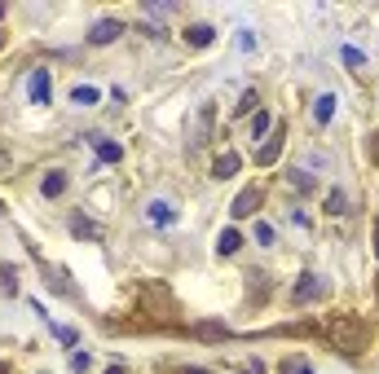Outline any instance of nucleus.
Returning <instances> with one entry per match:
<instances>
[{"mask_svg": "<svg viewBox=\"0 0 379 374\" xmlns=\"http://www.w3.org/2000/svg\"><path fill=\"white\" fill-rule=\"evenodd\" d=\"M198 335H203V339H221V335H230V330L216 326V321H203V326H198Z\"/></svg>", "mask_w": 379, "mask_h": 374, "instance_id": "obj_23", "label": "nucleus"}, {"mask_svg": "<svg viewBox=\"0 0 379 374\" xmlns=\"http://www.w3.org/2000/svg\"><path fill=\"white\" fill-rule=\"evenodd\" d=\"M89 366H93V353H84V348H80V353L71 357V370H75V374H84Z\"/></svg>", "mask_w": 379, "mask_h": 374, "instance_id": "obj_21", "label": "nucleus"}, {"mask_svg": "<svg viewBox=\"0 0 379 374\" xmlns=\"http://www.w3.org/2000/svg\"><path fill=\"white\" fill-rule=\"evenodd\" d=\"M185 374H207V370H185Z\"/></svg>", "mask_w": 379, "mask_h": 374, "instance_id": "obj_28", "label": "nucleus"}, {"mask_svg": "<svg viewBox=\"0 0 379 374\" xmlns=\"http://www.w3.org/2000/svg\"><path fill=\"white\" fill-rule=\"evenodd\" d=\"M146 216H150L155 225H172V221H176V212H172V203H168V198H155V203L146 207Z\"/></svg>", "mask_w": 379, "mask_h": 374, "instance_id": "obj_11", "label": "nucleus"}, {"mask_svg": "<svg viewBox=\"0 0 379 374\" xmlns=\"http://www.w3.org/2000/svg\"><path fill=\"white\" fill-rule=\"evenodd\" d=\"M331 291V282H322L317 273H300V282L291 286V304H313V299H322Z\"/></svg>", "mask_w": 379, "mask_h": 374, "instance_id": "obj_3", "label": "nucleus"}, {"mask_svg": "<svg viewBox=\"0 0 379 374\" xmlns=\"http://www.w3.org/2000/svg\"><path fill=\"white\" fill-rule=\"evenodd\" d=\"M239 167H243V159H239L234 150H225L221 159L212 163V176H221V180H225V176H234V172H239Z\"/></svg>", "mask_w": 379, "mask_h": 374, "instance_id": "obj_10", "label": "nucleus"}, {"mask_svg": "<svg viewBox=\"0 0 379 374\" xmlns=\"http://www.w3.org/2000/svg\"><path fill=\"white\" fill-rule=\"evenodd\" d=\"M0 18H5V5H0Z\"/></svg>", "mask_w": 379, "mask_h": 374, "instance_id": "obj_31", "label": "nucleus"}, {"mask_svg": "<svg viewBox=\"0 0 379 374\" xmlns=\"http://www.w3.org/2000/svg\"><path fill=\"white\" fill-rule=\"evenodd\" d=\"M260 198H265V189L260 185H247L239 198H234V207H230V216L234 221H247V216H256V207H260Z\"/></svg>", "mask_w": 379, "mask_h": 374, "instance_id": "obj_4", "label": "nucleus"}, {"mask_svg": "<svg viewBox=\"0 0 379 374\" xmlns=\"http://www.w3.org/2000/svg\"><path fill=\"white\" fill-rule=\"evenodd\" d=\"M62 189H66V172H62V167L44 172V180H40V194H44V198H57Z\"/></svg>", "mask_w": 379, "mask_h": 374, "instance_id": "obj_9", "label": "nucleus"}, {"mask_svg": "<svg viewBox=\"0 0 379 374\" xmlns=\"http://www.w3.org/2000/svg\"><path fill=\"white\" fill-rule=\"evenodd\" d=\"M322 339L335 348V353L358 357L362 344H366V326H362V317H353V312H340V317H326L322 321Z\"/></svg>", "mask_w": 379, "mask_h": 374, "instance_id": "obj_1", "label": "nucleus"}, {"mask_svg": "<svg viewBox=\"0 0 379 374\" xmlns=\"http://www.w3.org/2000/svg\"><path fill=\"white\" fill-rule=\"evenodd\" d=\"M282 141H287V128H274V132L265 137V146H256V163H260V167L278 163V154H282Z\"/></svg>", "mask_w": 379, "mask_h": 374, "instance_id": "obj_6", "label": "nucleus"}, {"mask_svg": "<svg viewBox=\"0 0 379 374\" xmlns=\"http://www.w3.org/2000/svg\"><path fill=\"white\" fill-rule=\"evenodd\" d=\"M287 185H291V189H300V194H309V189H313V176H309V172H300V167H291V172H287Z\"/></svg>", "mask_w": 379, "mask_h": 374, "instance_id": "obj_16", "label": "nucleus"}, {"mask_svg": "<svg viewBox=\"0 0 379 374\" xmlns=\"http://www.w3.org/2000/svg\"><path fill=\"white\" fill-rule=\"evenodd\" d=\"M212 40H216V31H212L207 22H190V27H185V44H190V49H207Z\"/></svg>", "mask_w": 379, "mask_h": 374, "instance_id": "obj_8", "label": "nucleus"}, {"mask_svg": "<svg viewBox=\"0 0 379 374\" xmlns=\"http://www.w3.org/2000/svg\"><path fill=\"white\" fill-rule=\"evenodd\" d=\"M269 128H274V119H269L265 111H260V115L252 119V137H256V141H265V137H269Z\"/></svg>", "mask_w": 379, "mask_h": 374, "instance_id": "obj_18", "label": "nucleus"}, {"mask_svg": "<svg viewBox=\"0 0 379 374\" xmlns=\"http://www.w3.org/2000/svg\"><path fill=\"white\" fill-rule=\"evenodd\" d=\"M300 374H309V370H304V366H300Z\"/></svg>", "mask_w": 379, "mask_h": 374, "instance_id": "obj_32", "label": "nucleus"}, {"mask_svg": "<svg viewBox=\"0 0 379 374\" xmlns=\"http://www.w3.org/2000/svg\"><path fill=\"white\" fill-rule=\"evenodd\" d=\"M375 256H379V221H375Z\"/></svg>", "mask_w": 379, "mask_h": 374, "instance_id": "obj_26", "label": "nucleus"}, {"mask_svg": "<svg viewBox=\"0 0 379 374\" xmlns=\"http://www.w3.org/2000/svg\"><path fill=\"white\" fill-rule=\"evenodd\" d=\"M98 97H102V93L93 88V84H75V88H71V102H75V106H98Z\"/></svg>", "mask_w": 379, "mask_h": 374, "instance_id": "obj_12", "label": "nucleus"}, {"mask_svg": "<svg viewBox=\"0 0 379 374\" xmlns=\"http://www.w3.org/2000/svg\"><path fill=\"white\" fill-rule=\"evenodd\" d=\"M106 374H124V370H120V366H111V370H106Z\"/></svg>", "mask_w": 379, "mask_h": 374, "instance_id": "obj_27", "label": "nucleus"}, {"mask_svg": "<svg viewBox=\"0 0 379 374\" xmlns=\"http://www.w3.org/2000/svg\"><path fill=\"white\" fill-rule=\"evenodd\" d=\"M371 163L379 167V132H375V141H371Z\"/></svg>", "mask_w": 379, "mask_h": 374, "instance_id": "obj_25", "label": "nucleus"}, {"mask_svg": "<svg viewBox=\"0 0 379 374\" xmlns=\"http://www.w3.org/2000/svg\"><path fill=\"white\" fill-rule=\"evenodd\" d=\"M212 124H216V111H212V106H198V115L190 119V128H185V146L190 150H203L212 141Z\"/></svg>", "mask_w": 379, "mask_h": 374, "instance_id": "obj_2", "label": "nucleus"}, {"mask_svg": "<svg viewBox=\"0 0 379 374\" xmlns=\"http://www.w3.org/2000/svg\"><path fill=\"white\" fill-rule=\"evenodd\" d=\"M27 93H31L35 106H49V102H53V80H49V71H31Z\"/></svg>", "mask_w": 379, "mask_h": 374, "instance_id": "obj_7", "label": "nucleus"}, {"mask_svg": "<svg viewBox=\"0 0 379 374\" xmlns=\"http://www.w3.org/2000/svg\"><path fill=\"white\" fill-rule=\"evenodd\" d=\"M340 57H344L349 66H366V53H358V49H349V44H344V49H340Z\"/></svg>", "mask_w": 379, "mask_h": 374, "instance_id": "obj_24", "label": "nucleus"}, {"mask_svg": "<svg viewBox=\"0 0 379 374\" xmlns=\"http://www.w3.org/2000/svg\"><path fill=\"white\" fill-rule=\"evenodd\" d=\"M344 207H349V198L340 194V189H331V194H326V212L331 216H344Z\"/></svg>", "mask_w": 379, "mask_h": 374, "instance_id": "obj_19", "label": "nucleus"}, {"mask_svg": "<svg viewBox=\"0 0 379 374\" xmlns=\"http://www.w3.org/2000/svg\"><path fill=\"white\" fill-rule=\"evenodd\" d=\"M120 35H124V22L120 18H98V22H93V31H89V44H98V49H102V44L120 40Z\"/></svg>", "mask_w": 379, "mask_h": 374, "instance_id": "obj_5", "label": "nucleus"}, {"mask_svg": "<svg viewBox=\"0 0 379 374\" xmlns=\"http://www.w3.org/2000/svg\"><path fill=\"white\" fill-rule=\"evenodd\" d=\"M0 49H5V35H0Z\"/></svg>", "mask_w": 379, "mask_h": 374, "instance_id": "obj_30", "label": "nucleus"}, {"mask_svg": "<svg viewBox=\"0 0 379 374\" xmlns=\"http://www.w3.org/2000/svg\"><path fill=\"white\" fill-rule=\"evenodd\" d=\"M239 247H243L239 229H225V234L216 238V251H221V256H234V251H239Z\"/></svg>", "mask_w": 379, "mask_h": 374, "instance_id": "obj_13", "label": "nucleus"}, {"mask_svg": "<svg viewBox=\"0 0 379 374\" xmlns=\"http://www.w3.org/2000/svg\"><path fill=\"white\" fill-rule=\"evenodd\" d=\"M0 374H9V366H0Z\"/></svg>", "mask_w": 379, "mask_h": 374, "instance_id": "obj_29", "label": "nucleus"}, {"mask_svg": "<svg viewBox=\"0 0 379 374\" xmlns=\"http://www.w3.org/2000/svg\"><path fill=\"white\" fill-rule=\"evenodd\" d=\"M93 150H98L102 163H120V146H115V141H102L98 137V141H93Z\"/></svg>", "mask_w": 379, "mask_h": 374, "instance_id": "obj_15", "label": "nucleus"}, {"mask_svg": "<svg viewBox=\"0 0 379 374\" xmlns=\"http://www.w3.org/2000/svg\"><path fill=\"white\" fill-rule=\"evenodd\" d=\"M256 102H260V97H256V88H247L243 97H239V106H234V115H252V111H256Z\"/></svg>", "mask_w": 379, "mask_h": 374, "instance_id": "obj_20", "label": "nucleus"}, {"mask_svg": "<svg viewBox=\"0 0 379 374\" xmlns=\"http://www.w3.org/2000/svg\"><path fill=\"white\" fill-rule=\"evenodd\" d=\"M71 234H75V238H102V229L93 221H84V216H75V221H71Z\"/></svg>", "mask_w": 379, "mask_h": 374, "instance_id": "obj_17", "label": "nucleus"}, {"mask_svg": "<svg viewBox=\"0 0 379 374\" xmlns=\"http://www.w3.org/2000/svg\"><path fill=\"white\" fill-rule=\"evenodd\" d=\"M313 119H317V124H331V119H335V97H331V93H322V97H317Z\"/></svg>", "mask_w": 379, "mask_h": 374, "instance_id": "obj_14", "label": "nucleus"}, {"mask_svg": "<svg viewBox=\"0 0 379 374\" xmlns=\"http://www.w3.org/2000/svg\"><path fill=\"white\" fill-rule=\"evenodd\" d=\"M256 243L260 247H274V229H269L265 221H256Z\"/></svg>", "mask_w": 379, "mask_h": 374, "instance_id": "obj_22", "label": "nucleus"}]
</instances>
